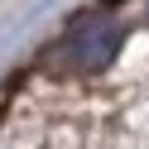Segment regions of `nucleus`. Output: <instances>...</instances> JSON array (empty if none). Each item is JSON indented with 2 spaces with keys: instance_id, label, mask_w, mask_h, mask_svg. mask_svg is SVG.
<instances>
[{
  "instance_id": "f257e3e1",
  "label": "nucleus",
  "mask_w": 149,
  "mask_h": 149,
  "mask_svg": "<svg viewBox=\"0 0 149 149\" xmlns=\"http://www.w3.org/2000/svg\"><path fill=\"white\" fill-rule=\"evenodd\" d=\"M120 39H125L120 19H111V15H82V19L68 24V34L58 43V58L68 68H77V72H96L120 53Z\"/></svg>"
}]
</instances>
